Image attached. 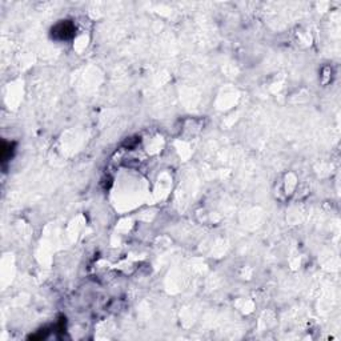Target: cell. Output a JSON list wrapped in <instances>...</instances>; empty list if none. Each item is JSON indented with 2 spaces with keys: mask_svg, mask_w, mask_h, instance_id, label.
I'll list each match as a JSON object with an SVG mask.
<instances>
[{
  "mask_svg": "<svg viewBox=\"0 0 341 341\" xmlns=\"http://www.w3.org/2000/svg\"><path fill=\"white\" fill-rule=\"evenodd\" d=\"M52 32H54V36H55L56 39L66 40L74 36L75 27H74V24L72 23H68V22H62V23L58 24V26L52 30Z\"/></svg>",
  "mask_w": 341,
  "mask_h": 341,
  "instance_id": "cell-1",
  "label": "cell"
}]
</instances>
